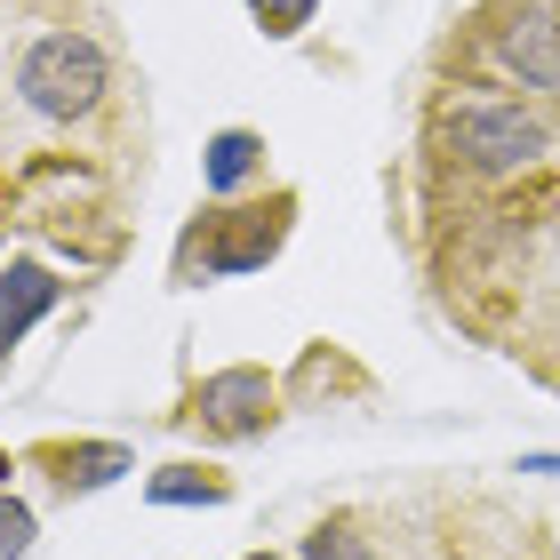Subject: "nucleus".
<instances>
[{"label":"nucleus","instance_id":"obj_2","mask_svg":"<svg viewBox=\"0 0 560 560\" xmlns=\"http://www.w3.org/2000/svg\"><path fill=\"white\" fill-rule=\"evenodd\" d=\"M105 89H113V57L89 33H40L16 57V96L40 120H81V113H96Z\"/></svg>","mask_w":560,"mask_h":560},{"label":"nucleus","instance_id":"obj_12","mask_svg":"<svg viewBox=\"0 0 560 560\" xmlns=\"http://www.w3.org/2000/svg\"><path fill=\"white\" fill-rule=\"evenodd\" d=\"M296 560H376V552H369L361 537H352V528H313Z\"/></svg>","mask_w":560,"mask_h":560},{"label":"nucleus","instance_id":"obj_15","mask_svg":"<svg viewBox=\"0 0 560 560\" xmlns=\"http://www.w3.org/2000/svg\"><path fill=\"white\" fill-rule=\"evenodd\" d=\"M248 560H272V552H248Z\"/></svg>","mask_w":560,"mask_h":560},{"label":"nucleus","instance_id":"obj_1","mask_svg":"<svg viewBox=\"0 0 560 560\" xmlns=\"http://www.w3.org/2000/svg\"><path fill=\"white\" fill-rule=\"evenodd\" d=\"M289 224H296V192L241 200V209H209L185 241H176V280L200 289V280H241V272H257V265L280 257Z\"/></svg>","mask_w":560,"mask_h":560},{"label":"nucleus","instance_id":"obj_14","mask_svg":"<svg viewBox=\"0 0 560 560\" xmlns=\"http://www.w3.org/2000/svg\"><path fill=\"white\" fill-rule=\"evenodd\" d=\"M0 480H9V448H0Z\"/></svg>","mask_w":560,"mask_h":560},{"label":"nucleus","instance_id":"obj_3","mask_svg":"<svg viewBox=\"0 0 560 560\" xmlns=\"http://www.w3.org/2000/svg\"><path fill=\"white\" fill-rule=\"evenodd\" d=\"M448 152L465 161L472 176H513V168H537L552 152V129L528 105H497V96H472V105L448 113Z\"/></svg>","mask_w":560,"mask_h":560},{"label":"nucleus","instance_id":"obj_8","mask_svg":"<svg viewBox=\"0 0 560 560\" xmlns=\"http://www.w3.org/2000/svg\"><path fill=\"white\" fill-rule=\"evenodd\" d=\"M265 176V137L257 129H217L209 152H200V185H209L217 200H233L241 185H257Z\"/></svg>","mask_w":560,"mask_h":560},{"label":"nucleus","instance_id":"obj_11","mask_svg":"<svg viewBox=\"0 0 560 560\" xmlns=\"http://www.w3.org/2000/svg\"><path fill=\"white\" fill-rule=\"evenodd\" d=\"M40 537V521H33V504L24 497H0V560H24Z\"/></svg>","mask_w":560,"mask_h":560},{"label":"nucleus","instance_id":"obj_7","mask_svg":"<svg viewBox=\"0 0 560 560\" xmlns=\"http://www.w3.org/2000/svg\"><path fill=\"white\" fill-rule=\"evenodd\" d=\"M40 465L65 497H89V489H113L120 472H137V456L120 441H72V448H40Z\"/></svg>","mask_w":560,"mask_h":560},{"label":"nucleus","instance_id":"obj_9","mask_svg":"<svg viewBox=\"0 0 560 560\" xmlns=\"http://www.w3.org/2000/svg\"><path fill=\"white\" fill-rule=\"evenodd\" d=\"M144 497L152 504H224V497H233V480H224L217 465H161L144 480Z\"/></svg>","mask_w":560,"mask_h":560},{"label":"nucleus","instance_id":"obj_13","mask_svg":"<svg viewBox=\"0 0 560 560\" xmlns=\"http://www.w3.org/2000/svg\"><path fill=\"white\" fill-rule=\"evenodd\" d=\"M528 472H560V456H528Z\"/></svg>","mask_w":560,"mask_h":560},{"label":"nucleus","instance_id":"obj_10","mask_svg":"<svg viewBox=\"0 0 560 560\" xmlns=\"http://www.w3.org/2000/svg\"><path fill=\"white\" fill-rule=\"evenodd\" d=\"M241 9L257 16V33H265V40H296L304 24H313L320 0H241Z\"/></svg>","mask_w":560,"mask_h":560},{"label":"nucleus","instance_id":"obj_6","mask_svg":"<svg viewBox=\"0 0 560 560\" xmlns=\"http://www.w3.org/2000/svg\"><path fill=\"white\" fill-rule=\"evenodd\" d=\"M57 296H65V280L48 272L40 257H16L9 265V280H0V361H9L48 313H57Z\"/></svg>","mask_w":560,"mask_h":560},{"label":"nucleus","instance_id":"obj_4","mask_svg":"<svg viewBox=\"0 0 560 560\" xmlns=\"http://www.w3.org/2000/svg\"><path fill=\"white\" fill-rule=\"evenodd\" d=\"M176 417L200 424L209 441H257V432L280 417V385L265 369H217V376H200V385L185 393Z\"/></svg>","mask_w":560,"mask_h":560},{"label":"nucleus","instance_id":"obj_5","mask_svg":"<svg viewBox=\"0 0 560 560\" xmlns=\"http://www.w3.org/2000/svg\"><path fill=\"white\" fill-rule=\"evenodd\" d=\"M497 65L513 72L521 89H560V16L552 9H521L497 33Z\"/></svg>","mask_w":560,"mask_h":560}]
</instances>
